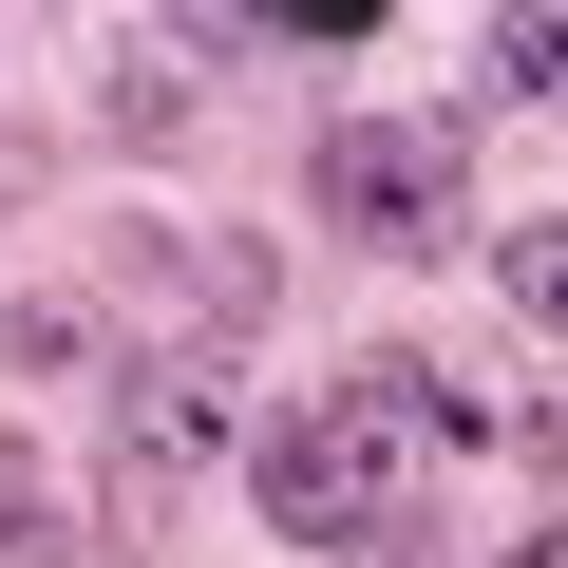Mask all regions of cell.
<instances>
[{
    "instance_id": "1",
    "label": "cell",
    "mask_w": 568,
    "mask_h": 568,
    "mask_svg": "<svg viewBox=\"0 0 568 568\" xmlns=\"http://www.w3.org/2000/svg\"><path fill=\"white\" fill-rule=\"evenodd\" d=\"M398 455H417L398 379H342V398H304V417H265V436H246V493H265V530H304V549H379Z\"/></svg>"
},
{
    "instance_id": "2",
    "label": "cell",
    "mask_w": 568,
    "mask_h": 568,
    "mask_svg": "<svg viewBox=\"0 0 568 568\" xmlns=\"http://www.w3.org/2000/svg\"><path fill=\"white\" fill-rule=\"evenodd\" d=\"M304 190H323L342 246H436L455 227V114H342Z\"/></svg>"
},
{
    "instance_id": "3",
    "label": "cell",
    "mask_w": 568,
    "mask_h": 568,
    "mask_svg": "<svg viewBox=\"0 0 568 568\" xmlns=\"http://www.w3.org/2000/svg\"><path fill=\"white\" fill-rule=\"evenodd\" d=\"M209 455H227V361H133L114 379V511L190 493Z\"/></svg>"
},
{
    "instance_id": "4",
    "label": "cell",
    "mask_w": 568,
    "mask_h": 568,
    "mask_svg": "<svg viewBox=\"0 0 568 568\" xmlns=\"http://www.w3.org/2000/svg\"><path fill=\"white\" fill-rule=\"evenodd\" d=\"M493 284H511V323H549V342H568V209H530V227L493 246Z\"/></svg>"
},
{
    "instance_id": "5",
    "label": "cell",
    "mask_w": 568,
    "mask_h": 568,
    "mask_svg": "<svg viewBox=\"0 0 568 568\" xmlns=\"http://www.w3.org/2000/svg\"><path fill=\"white\" fill-rule=\"evenodd\" d=\"M493 95H568V20H549V0L493 20Z\"/></svg>"
}]
</instances>
